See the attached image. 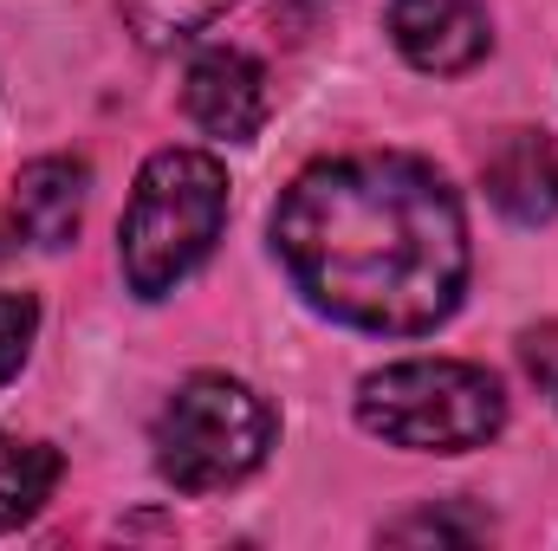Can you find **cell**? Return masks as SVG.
Listing matches in <instances>:
<instances>
[{"label": "cell", "instance_id": "obj_1", "mask_svg": "<svg viewBox=\"0 0 558 551\" xmlns=\"http://www.w3.org/2000/svg\"><path fill=\"white\" fill-rule=\"evenodd\" d=\"M274 254L312 311L377 338L448 325L474 267L461 195L403 149L299 169L274 201Z\"/></svg>", "mask_w": 558, "mask_h": 551}, {"label": "cell", "instance_id": "obj_2", "mask_svg": "<svg viewBox=\"0 0 558 551\" xmlns=\"http://www.w3.org/2000/svg\"><path fill=\"white\" fill-rule=\"evenodd\" d=\"M228 228V169L208 149H156L137 169L118 254L137 298H169Z\"/></svg>", "mask_w": 558, "mask_h": 551}, {"label": "cell", "instance_id": "obj_3", "mask_svg": "<svg viewBox=\"0 0 558 551\" xmlns=\"http://www.w3.org/2000/svg\"><path fill=\"white\" fill-rule=\"evenodd\" d=\"M357 428L410 454H474L507 428V390L461 357L384 364L357 383Z\"/></svg>", "mask_w": 558, "mask_h": 551}, {"label": "cell", "instance_id": "obj_4", "mask_svg": "<svg viewBox=\"0 0 558 551\" xmlns=\"http://www.w3.org/2000/svg\"><path fill=\"white\" fill-rule=\"evenodd\" d=\"M274 409L241 377L195 370L156 415V474L175 493H221L241 487L274 454Z\"/></svg>", "mask_w": 558, "mask_h": 551}, {"label": "cell", "instance_id": "obj_5", "mask_svg": "<svg viewBox=\"0 0 558 551\" xmlns=\"http://www.w3.org/2000/svg\"><path fill=\"white\" fill-rule=\"evenodd\" d=\"M182 111L202 137L215 143H254L267 111H274V91H267V65L241 46H208L195 52V65L182 72Z\"/></svg>", "mask_w": 558, "mask_h": 551}, {"label": "cell", "instance_id": "obj_6", "mask_svg": "<svg viewBox=\"0 0 558 551\" xmlns=\"http://www.w3.org/2000/svg\"><path fill=\"white\" fill-rule=\"evenodd\" d=\"M390 39L428 78H461L487 59L494 26L481 0H390Z\"/></svg>", "mask_w": 558, "mask_h": 551}, {"label": "cell", "instance_id": "obj_7", "mask_svg": "<svg viewBox=\"0 0 558 551\" xmlns=\"http://www.w3.org/2000/svg\"><path fill=\"white\" fill-rule=\"evenodd\" d=\"M85 195H92V162L85 156H33L20 175H13V195H7V215H13V234L26 247H65L85 221Z\"/></svg>", "mask_w": 558, "mask_h": 551}, {"label": "cell", "instance_id": "obj_8", "mask_svg": "<svg viewBox=\"0 0 558 551\" xmlns=\"http://www.w3.org/2000/svg\"><path fill=\"white\" fill-rule=\"evenodd\" d=\"M481 188L507 221L546 228L558 215V143L546 131H500L481 156Z\"/></svg>", "mask_w": 558, "mask_h": 551}, {"label": "cell", "instance_id": "obj_9", "mask_svg": "<svg viewBox=\"0 0 558 551\" xmlns=\"http://www.w3.org/2000/svg\"><path fill=\"white\" fill-rule=\"evenodd\" d=\"M59 487V454L20 434H0V532L26 526Z\"/></svg>", "mask_w": 558, "mask_h": 551}, {"label": "cell", "instance_id": "obj_10", "mask_svg": "<svg viewBox=\"0 0 558 551\" xmlns=\"http://www.w3.org/2000/svg\"><path fill=\"white\" fill-rule=\"evenodd\" d=\"M234 0H124V20L137 26L143 46H182L195 33H208Z\"/></svg>", "mask_w": 558, "mask_h": 551}, {"label": "cell", "instance_id": "obj_11", "mask_svg": "<svg viewBox=\"0 0 558 551\" xmlns=\"http://www.w3.org/2000/svg\"><path fill=\"white\" fill-rule=\"evenodd\" d=\"M33 331H39L33 292H0V390L20 377V364H26V351H33Z\"/></svg>", "mask_w": 558, "mask_h": 551}, {"label": "cell", "instance_id": "obj_12", "mask_svg": "<svg viewBox=\"0 0 558 551\" xmlns=\"http://www.w3.org/2000/svg\"><path fill=\"white\" fill-rule=\"evenodd\" d=\"M520 351H526V370L553 390V403H558V325H553V331H533Z\"/></svg>", "mask_w": 558, "mask_h": 551}]
</instances>
